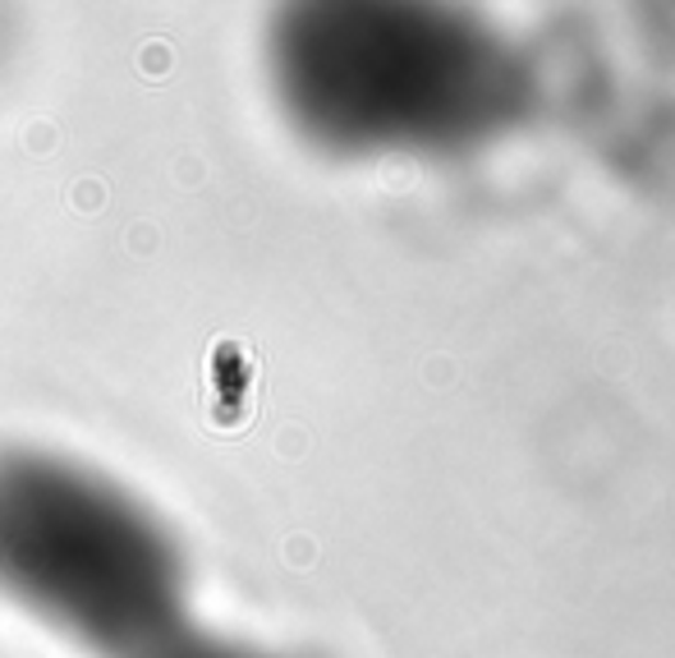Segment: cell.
Instances as JSON below:
<instances>
[{
  "instance_id": "7a4b0ae2",
  "label": "cell",
  "mask_w": 675,
  "mask_h": 658,
  "mask_svg": "<svg viewBox=\"0 0 675 658\" xmlns=\"http://www.w3.org/2000/svg\"><path fill=\"white\" fill-rule=\"evenodd\" d=\"M152 658H253V654H239V649H226V645H188V640H171L161 654Z\"/></svg>"
},
{
  "instance_id": "6da1fadb",
  "label": "cell",
  "mask_w": 675,
  "mask_h": 658,
  "mask_svg": "<svg viewBox=\"0 0 675 658\" xmlns=\"http://www.w3.org/2000/svg\"><path fill=\"white\" fill-rule=\"evenodd\" d=\"M0 594L102 658L175 640L184 561L148 507L83 465L0 456Z\"/></svg>"
}]
</instances>
